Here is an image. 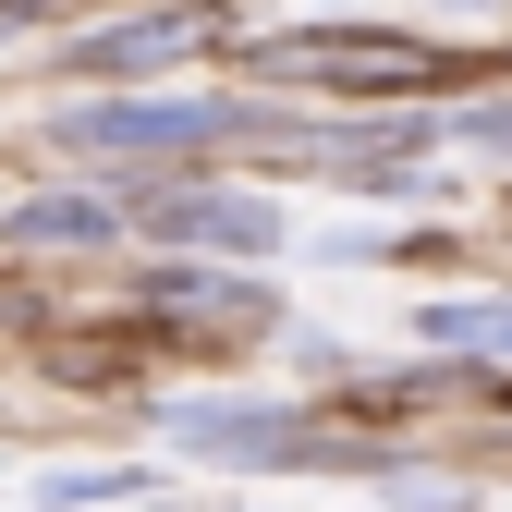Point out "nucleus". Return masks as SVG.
I'll use <instances>...</instances> for the list:
<instances>
[{
  "label": "nucleus",
  "instance_id": "nucleus-2",
  "mask_svg": "<svg viewBox=\"0 0 512 512\" xmlns=\"http://www.w3.org/2000/svg\"><path fill=\"white\" fill-rule=\"evenodd\" d=\"M256 74H293V86H342V98H403V86H439L452 61L439 49H403V37H269Z\"/></svg>",
  "mask_w": 512,
  "mask_h": 512
},
{
  "label": "nucleus",
  "instance_id": "nucleus-5",
  "mask_svg": "<svg viewBox=\"0 0 512 512\" xmlns=\"http://www.w3.org/2000/svg\"><path fill=\"white\" fill-rule=\"evenodd\" d=\"M196 49V25L183 13H122L98 37H74V86H122V74H171V61Z\"/></svg>",
  "mask_w": 512,
  "mask_h": 512
},
{
  "label": "nucleus",
  "instance_id": "nucleus-10",
  "mask_svg": "<svg viewBox=\"0 0 512 512\" xmlns=\"http://www.w3.org/2000/svg\"><path fill=\"white\" fill-rule=\"evenodd\" d=\"M452 135H464V147H488V159H512V98H476Z\"/></svg>",
  "mask_w": 512,
  "mask_h": 512
},
{
  "label": "nucleus",
  "instance_id": "nucleus-7",
  "mask_svg": "<svg viewBox=\"0 0 512 512\" xmlns=\"http://www.w3.org/2000/svg\"><path fill=\"white\" fill-rule=\"evenodd\" d=\"M415 330H427L439 354H488V366H512V305H488V293H452V305H427Z\"/></svg>",
  "mask_w": 512,
  "mask_h": 512
},
{
  "label": "nucleus",
  "instance_id": "nucleus-1",
  "mask_svg": "<svg viewBox=\"0 0 512 512\" xmlns=\"http://www.w3.org/2000/svg\"><path fill=\"white\" fill-rule=\"evenodd\" d=\"M244 135V110L232 98H74V110H49V147L61 159H135V171H183L196 147Z\"/></svg>",
  "mask_w": 512,
  "mask_h": 512
},
{
  "label": "nucleus",
  "instance_id": "nucleus-6",
  "mask_svg": "<svg viewBox=\"0 0 512 512\" xmlns=\"http://www.w3.org/2000/svg\"><path fill=\"white\" fill-rule=\"evenodd\" d=\"M0 232H13V244H61V256H86V244H110L122 220H110L98 196H74V183H61V196H25V208L0 220Z\"/></svg>",
  "mask_w": 512,
  "mask_h": 512
},
{
  "label": "nucleus",
  "instance_id": "nucleus-9",
  "mask_svg": "<svg viewBox=\"0 0 512 512\" xmlns=\"http://www.w3.org/2000/svg\"><path fill=\"white\" fill-rule=\"evenodd\" d=\"M159 293H171V305H244V281L196 269V256H171V269H159Z\"/></svg>",
  "mask_w": 512,
  "mask_h": 512
},
{
  "label": "nucleus",
  "instance_id": "nucleus-3",
  "mask_svg": "<svg viewBox=\"0 0 512 512\" xmlns=\"http://www.w3.org/2000/svg\"><path fill=\"white\" fill-rule=\"evenodd\" d=\"M135 232H147V244H208V256H269V244H281L269 196H220V183H183V171H147Z\"/></svg>",
  "mask_w": 512,
  "mask_h": 512
},
{
  "label": "nucleus",
  "instance_id": "nucleus-4",
  "mask_svg": "<svg viewBox=\"0 0 512 512\" xmlns=\"http://www.w3.org/2000/svg\"><path fill=\"white\" fill-rule=\"evenodd\" d=\"M171 439L208 452V464H342L317 427H293V403H183Z\"/></svg>",
  "mask_w": 512,
  "mask_h": 512
},
{
  "label": "nucleus",
  "instance_id": "nucleus-11",
  "mask_svg": "<svg viewBox=\"0 0 512 512\" xmlns=\"http://www.w3.org/2000/svg\"><path fill=\"white\" fill-rule=\"evenodd\" d=\"M25 13H37V0H0V25H25Z\"/></svg>",
  "mask_w": 512,
  "mask_h": 512
},
{
  "label": "nucleus",
  "instance_id": "nucleus-8",
  "mask_svg": "<svg viewBox=\"0 0 512 512\" xmlns=\"http://www.w3.org/2000/svg\"><path fill=\"white\" fill-rule=\"evenodd\" d=\"M147 476L135 464H74V476H49V512H98V500H135Z\"/></svg>",
  "mask_w": 512,
  "mask_h": 512
}]
</instances>
